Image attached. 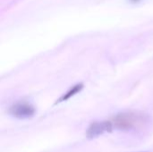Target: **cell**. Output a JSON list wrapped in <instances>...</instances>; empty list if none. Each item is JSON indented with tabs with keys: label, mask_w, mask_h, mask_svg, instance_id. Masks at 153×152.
<instances>
[{
	"label": "cell",
	"mask_w": 153,
	"mask_h": 152,
	"mask_svg": "<svg viewBox=\"0 0 153 152\" xmlns=\"http://www.w3.org/2000/svg\"><path fill=\"white\" fill-rule=\"evenodd\" d=\"M149 116L142 112H124L112 118L111 123L114 129L129 131L139 130L147 125Z\"/></svg>",
	"instance_id": "obj_1"
},
{
	"label": "cell",
	"mask_w": 153,
	"mask_h": 152,
	"mask_svg": "<svg viewBox=\"0 0 153 152\" xmlns=\"http://www.w3.org/2000/svg\"><path fill=\"white\" fill-rule=\"evenodd\" d=\"M9 114L15 117V118H19V119H27V118H30L32 117L35 113H36V109L35 108L27 102H18L14 105H13L10 108H9Z\"/></svg>",
	"instance_id": "obj_2"
},
{
	"label": "cell",
	"mask_w": 153,
	"mask_h": 152,
	"mask_svg": "<svg viewBox=\"0 0 153 152\" xmlns=\"http://www.w3.org/2000/svg\"><path fill=\"white\" fill-rule=\"evenodd\" d=\"M113 129L114 128L111 121L95 122L89 126L86 132V136L88 139H95L102 135L104 133H111Z\"/></svg>",
	"instance_id": "obj_3"
},
{
	"label": "cell",
	"mask_w": 153,
	"mask_h": 152,
	"mask_svg": "<svg viewBox=\"0 0 153 152\" xmlns=\"http://www.w3.org/2000/svg\"><path fill=\"white\" fill-rule=\"evenodd\" d=\"M83 88V84L82 83H79V84H76L74 85V87H72L65 94H64L57 101H56V104L57 103H60V102H63V101H66L68 100L69 99H71L72 97H74V95H76L77 93H79Z\"/></svg>",
	"instance_id": "obj_4"
},
{
	"label": "cell",
	"mask_w": 153,
	"mask_h": 152,
	"mask_svg": "<svg viewBox=\"0 0 153 152\" xmlns=\"http://www.w3.org/2000/svg\"><path fill=\"white\" fill-rule=\"evenodd\" d=\"M128 1L132 4H137V3H140L142 0H128Z\"/></svg>",
	"instance_id": "obj_5"
}]
</instances>
